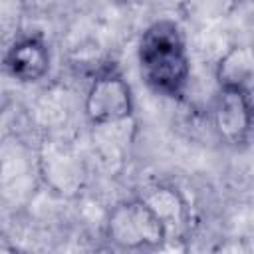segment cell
Listing matches in <instances>:
<instances>
[{"label": "cell", "instance_id": "7", "mask_svg": "<svg viewBox=\"0 0 254 254\" xmlns=\"http://www.w3.org/2000/svg\"><path fill=\"white\" fill-rule=\"evenodd\" d=\"M143 198L159 212V216L165 220V224L169 226V232L173 230V226H181L185 224L187 218V204L183 200V196L179 194L177 189L173 187H163L157 185L153 189H149Z\"/></svg>", "mask_w": 254, "mask_h": 254}, {"label": "cell", "instance_id": "3", "mask_svg": "<svg viewBox=\"0 0 254 254\" xmlns=\"http://www.w3.org/2000/svg\"><path fill=\"white\" fill-rule=\"evenodd\" d=\"M83 109L87 121L97 127L119 125L133 117V91L117 67L105 65L93 75L85 93Z\"/></svg>", "mask_w": 254, "mask_h": 254}, {"label": "cell", "instance_id": "4", "mask_svg": "<svg viewBox=\"0 0 254 254\" xmlns=\"http://www.w3.org/2000/svg\"><path fill=\"white\" fill-rule=\"evenodd\" d=\"M210 115L214 131L228 145H244L254 131V101L248 89L218 87Z\"/></svg>", "mask_w": 254, "mask_h": 254}, {"label": "cell", "instance_id": "5", "mask_svg": "<svg viewBox=\"0 0 254 254\" xmlns=\"http://www.w3.org/2000/svg\"><path fill=\"white\" fill-rule=\"evenodd\" d=\"M50 48L40 36H22L12 42L4 56L8 75L18 83H36L50 71Z\"/></svg>", "mask_w": 254, "mask_h": 254}, {"label": "cell", "instance_id": "1", "mask_svg": "<svg viewBox=\"0 0 254 254\" xmlns=\"http://www.w3.org/2000/svg\"><path fill=\"white\" fill-rule=\"evenodd\" d=\"M141 77L159 95L181 99L190 79V56L181 26L171 18L155 20L137 44Z\"/></svg>", "mask_w": 254, "mask_h": 254}, {"label": "cell", "instance_id": "2", "mask_svg": "<svg viewBox=\"0 0 254 254\" xmlns=\"http://www.w3.org/2000/svg\"><path fill=\"white\" fill-rule=\"evenodd\" d=\"M105 236L121 250H159L171 232L159 212L143 198L117 202L105 220Z\"/></svg>", "mask_w": 254, "mask_h": 254}, {"label": "cell", "instance_id": "6", "mask_svg": "<svg viewBox=\"0 0 254 254\" xmlns=\"http://www.w3.org/2000/svg\"><path fill=\"white\" fill-rule=\"evenodd\" d=\"M214 79L218 87L248 89L254 85V46H230L214 65Z\"/></svg>", "mask_w": 254, "mask_h": 254}]
</instances>
